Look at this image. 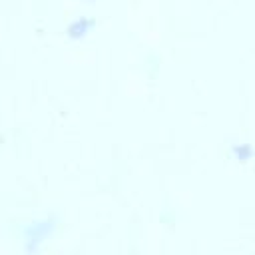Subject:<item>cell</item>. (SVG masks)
I'll list each match as a JSON object with an SVG mask.
<instances>
[{
    "label": "cell",
    "instance_id": "1",
    "mask_svg": "<svg viewBox=\"0 0 255 255\" xmlns=\"http://www.w3.org/2000/svg\"><path fill=\"white\" fill-rule=\"evenodd\" d=\"M58 223H60L58 213H48V215L42 217V219H34V221H30V223H26V225L22 227V241H24L22 249H24V253H26V255H36V253H40L42 245H44L50 237H54V233H56V229H58Z\"/></svg>",
    "mask_w": 255,
    "mask_h": 255
},
{
    "label": "cell",
    "instance_id": "2",
    "mask_svg": "<svg viewBox=\"0 0 255 255\" xmlns=\"http://www.w3.org/2000/svg\"><path fill=\"white\" fill-rule=\"evenodd\" d=\"M94 26H96V20H92V18H86V16L74 18V20L68 24V28H66V36H68V40H72V42H82V40L92 32Z\"/></svg>",
    "mask_w": 255,
    "mask_h": 255
},
{
    "label": "cell",
    "instance_id": "3",
    "mask_svg": "<svg viewBox=\"0 0 255 255\" xmlns=\"http://www.w3.org/2000/svg\"><path fill=\"white\" fill-rule=\"evenodd\" d=\"M229 151H231V157L235 161H239V163H247L251 159V155H253V149H251L249 143H231Z\"/></svg>",
    "mask_w": 255,
    "mask_h": 255
},
{
    "label": "cell",
    "instance_id": "4",
    "mask_svg": "<svg viewBox=\"0 0 255 255\" xmlns=\"http://www.w3.org/2000/svg\"><path fill=\"white\" fill-rule=\"evenodd\" d=\"M78 2H84V4H96V2H100V0H78Z\"/></svg>",
    "mask_w": 255,
    "mask_h": 255
}]
</instances>
